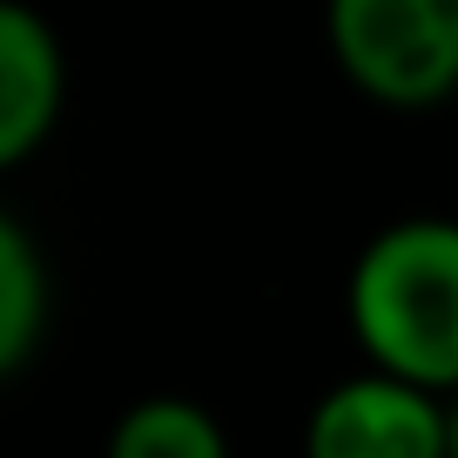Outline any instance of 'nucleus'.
<instances>
[{
	"instance_id": "423d86ee",
	"label": "nucleus",
	"mask_w": 458,
	"mask_h": 458,
	"mask_svg": "<svg viewBox=\"0 0 458 458\" xmlns=\"http://www.w3.org/2000/svg\"><path fill=\"white\" fill-rule=\"evenodd\" d=\"M101 458H229V431L209 404L162 391V398H142L114 418Z\"/></svg>"
},
{
	"instance_id": "f257e3e1",
	"label": "nucleus",
	"mask_w": 458,
	"mask_h": 458,
	"mask_svg": "<svg viewBox=\"0 0 458 458\" xmlns=\"http://www.w3.org/2000/svg\"><path fill=\"white\" fill-rule=\"evenodd\" d=\"M344 317L371 371L458 398V216H398L358 250Z\"/></svg>"
},
{
	"instance_id": "7ed1b4c3",
	"label": "nucleus",
	"mask_w": 458,
	"mask_h": 458,
	"mask_svg": "<svg viewBox=\"0 0 458 458\" xmlns=\"http://www.w3.org/2000/svg\"><path fill=\"white\" fill-rule=\"evenodd\" d=\"M303 458H452V404L385 371L337 377L303 418Z\"/></svg>"
},
{
	"instance_id": "0eeeda50",
	"label": "nucleus",
	"mask_w": 458,
	"mask_h": 458,
	"mask_svg": "<svg viewBox=\"0 0 458 458\" xmlns=\"http://www.w3.org/2000/svg\"><path fill=\"white\" fill-rule=\"evenodd\" d=\"M452 458H458V398H452Z\"/></svg>"
},
{
	"instance_id": "39448f33",
	"label": "nucleus",
	"mask_w": 458,
	"mask_h": 458,
	"mask_svg": "<svg viewBox=\"0 0 458 458\" xmlns=\"http://www.w3.org/2000/svg\"><path fill=\"white\" fill-rule=\"evenodd\" d=\"M47 337V263L14 209H0V385Z\"/></svg>"
},
{
	"instance_id": "20e7f679",
	"label": "nucleus",
	"mask_w": 458,
	"mask_h": 458,
	"mask_svg": "<svg viewBox=\"0 0 458 458\" xmlns=\"http://www.w3.org/2000/svg\"><path fill=\"white\" fill-rule=\"evenodd\" d=\"M68 101V55L41 7L0 0V175L55 135Z\"/></svg>"
},
{
	"instance_id": "f03ea898",
	"label": "nucleus",
	"mask_w": 458,
	"mask_h": 458,
	"mask_svg": "<svg viewBox=\"0 0 458 458\" xmlns=\"http://www.w3.org/2000/svg\"><path fill=\"white\" fill-rule=\"evenodd\" d=\"M330 55L385 108H438L458 95V0H337Z\"/></svg>"
}]
</instances>
